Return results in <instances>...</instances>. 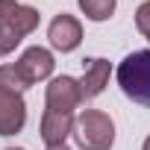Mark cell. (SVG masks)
I'll use <instances>...</instances> for the list:
<instances>
[{"mask_svg":"<svg viewBox=\"0 0 150 150\" xmlns=\"http://www.w3.org/2000/svg\"><path fill=\"white\" fill-rule=\"evenodd\" d=\"M74 141L80 150H109L115 144V124L100 109H83L74 121Z\"/></svg>","mask_w":150,"mask_h":150,"instance_id":"cell-3","label":"cell"},{"mask_svg":"<svg viewBox=\"0 0 150 150\" xmlns=\"http://www.w3.org/2000/svg\"><path fill=\"white\" fill-rule=\"evenodd\" d=\"M109 74H112V68H109L106 59H83V80H80L83 100L103 94V88L109 83Z\"/></svg>","mask_w":150,"mask_h":150,"instance_id":"cell-9","label":"cell"},{"mask_svg":"<svg viewBox=\"0 0 150 150\" xmlns=\"http://www.w3.org/2000/svg\"><path fill=\"white\" fill-rule=\"evenodd\" d=\"M47 150H71V147H65V144H56V147H47Z\"/></svg>","mask_w":150,"mask_h":150,"instance_id":"cell-13","label":"cell"},{"mask_svg":"<svg viewBox=\"0 0 150 150\" xmlns=\"http://www.w3.org/2000/svg\"><path fill=\"white\" fill-rule=\"evenodd\" d=\"M47 38H50V47H53V50L71 53V50H77L80 41H83V24L74 18V15L62 12V15H56V18L50 21Z\"/></svg>","mask_w":150,"mask_h":150,"instance_id":"cell-5","label":"cell"},{"mask_svg":"<svg viewBox=\"0 0 150 150\" xmlns=\"http://www.w3.org/2000/svg\"><path fill=\"white\" fill-rule=\"evenodd\" d=\"M38 9L24 6L18 0H0V56H9L38 27Z\"/></svg>","mask_w":150,"mask_h":150,"instance_id":"cell-1","label":"cell"},{"mask_svg":"<svg viewBox=\"0 0 150 150\" xmlns=\"http://www.w3.org/2000/svg\"><path fill=\"white\" fill-rule=\"evenodd\" d=\"M118 86L132 103L150 106V50H132L124 56L118 65Z\"/></svg>","mask_w":150,"mask_h":150,"instance_id":"cell-2","label":"cell"},{"mask_svg":"<svg viewBox=\"0 0 150 150\" xmlns=\"http://www.w3.org/2000/svg\"><path fill=\"white\" fill-rule=\"evenodd\" d=\"M27 124V103L21 94L0 88V135H18Z\"/></svg>","mask_w":150,"mask_h":150,"instance_id":"cell-7","label":"cell"},{"mask_svg":"<svg viewBox=\"0 0 150 150\" xmlns=\"http://www.w3.org/2000/svg\"><path fill=\"white\" fill-rule=\"evenodd\" d=\"M44 103H47V109H53V112H71V115H74V109L83 103L80 80L65 77V74H62V77H53L50 86H47V91H44Z\"/></svg>","mask_w":150,"mask_h":150,"instance_id":"cell-4","label":"cell"},{"mask_svg":"<svg viewBox=\"0 0 150 150\" xmlns=\"http://www.w3.org/2000/svg\"><path fill=\"white\" fill-rule=\"evenodd\" d=\"M77 3L88 21H109L115 15V6H118L115 0H77Z\"/></svg>","mask_w":150,"mask_h":150,"instance_id":"cell-10","label":"cell"},{"mask_svg":"<svg viewBox=\"0 0 150 150\" xmlns=\"http://www.w3.org/2000/svg\"><path fill=\"white\" fill-rule=\"evenodd\" d=\"M53 53L47 50V47H27L24 53H21V59L15 62V68H18V74L27 80V86H33V83H41V80H47L50 74H53Z\"/></svg>","mask_w":150,"mask_h":150,"instance_id":"cell-6","label":"cell"},{"mask_svg":"<svg viewBox=\"0 0 150 150\" xmlns=\"http://www.w3.org/2000/svg\"><path fill=\"white\" fill-rule=\"evenodd\" d=\"M135 27H138V33L150 41V0L135 9Z\"/></svg>","mask_w":150,"mask_h":150,"instance_id":"cell-12","label":"cell"},{"mask_svg":"<svg viewBox=\"0 0 150 150\" xmlns=\"http://www.w3.org/2000/svg\"><path fill=\"white\" fill-rule=\"evenodd\" d=\"M6 150H24V147H6Z\"/></svg>","mask_w":150,"mask_h":150,"instance_id":"cell-15","label":"cell"},{"mask_svg":"<svg viewBox=\"0 0 150 150\" xmlns=\"http://www.w3.org/2000/svg\"><path fill=\"white\" fill-rule=\"evenodd\" d=\"M141 150H150V135L144 138V147H141Z\"/></svg>","mask_w":150,"mask_h":150,"instance_id":"cell-14","label":"cell"},{"mask_svg":"<svg viewBox=\"0 0 150 150\" xmlns=\"http://www.w3.org/2000/svg\"><path fill=\"white\" fill-rule=\"evenodd\" d=\"M74 118L71 112H53V109H44L41 115V127H38V135L47 147H56V144H65L68 135H74Z\"/></svg>","mask_w":150,"mask_h":150,"instance_id":"cell-8","label":"cell"},{"mask_svg":"<svg viewBox=\"0 0 150 150\" xmlns=\"http://www.w3.org/2000/svg\"><path fill=\"white\" fill-rule=\"evenodd\" d=\"M0 88H6V91H15V94H24L30 86L27 80L18 74L15 65H0Z\"/></svg>","mask_w":150,"mask_h":150,"instance_id":"cell-11","label":"cell"}]
</instances>
